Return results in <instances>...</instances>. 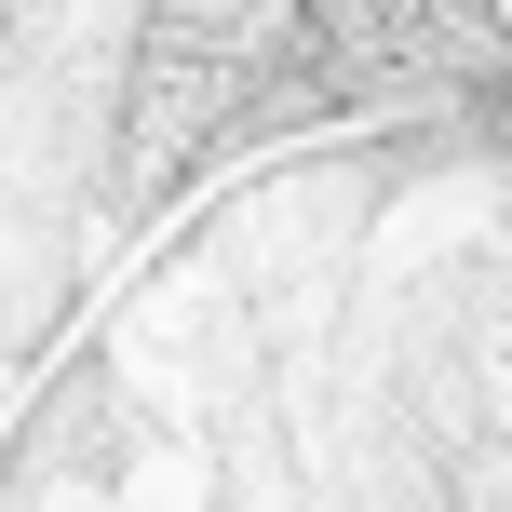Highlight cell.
Segmentation results:
<instances>
[{"instance_id":"obj_2","label":"cell","mask_w":512,"mask_h":512,"mask_svg":"<svg viewBox=\"0 0 512 512\" xmlns=\"http://www.w3.org/2000/svg\"><path fill=\"white\" fill-rule=\"evenodd\" d=\"M486 135H499V162H512V81H499V95H486Z\"/></svg>"},{"instance_id":"obj_1","label":"cell","mask_w":512,"mask_h":512,"mask_svg":"<svg viewBox=\"0 0 512 512\" xmlns=\"http://www.w3.org/2000/svg\"><path fill=\"white\" fill-rule=\"evenodd\" d=\"M297 95H324L310 0H149L122 81V189H176L189 162H216L243 122Z\"/></svg>"}]
</instances>
